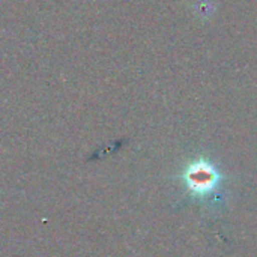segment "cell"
<instances>
[{
    "instance_id": "cell-1",
    "label": "cell",
    "mask_w": 257,
    "mask_h": 257,
    "mask_svg": "<svg viewBox=\"0 0 257 257\" xmlns=\"http://www.w3.org/2000/svg\"><path fill=\"white\" fill-rule=\"evenodd\" d=\"M184 179L191 194L206 196L217 187L221 176L211 163L205 160H197L188 166Z\"/></svg>"
}]
</instances>
